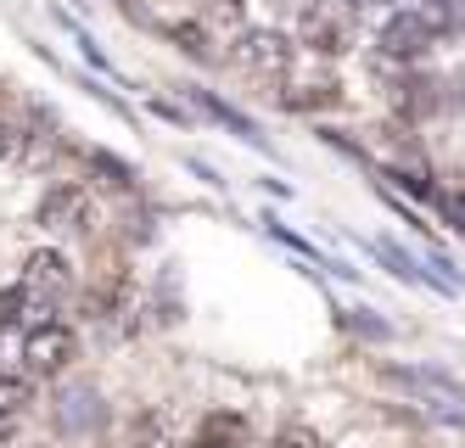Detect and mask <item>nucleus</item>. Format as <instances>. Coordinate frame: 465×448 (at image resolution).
Masks as SVG:
<instances>
[{
    "instance_id": "f257e3e1",
    "label": "nucleus",
    "mask_w": 465,
    "mask_h": 448,
    "mask_svg": "<svg viewBox=\"0 0 465 448\" xmlns=\"http://www.w3.org/2000/svg\"><path fill=\"white\" fill-rule=\"evenodd\" d=\"M17 286L28 292V314H51V308L74 292V264L45 247V253H35V258L23 264V281Z\"/></svg>"
},
{
    "instance_id": "f03ea898",
    "label": "nucleus",
    "mask_w": 465,
    "mask_h": 448,
    "mask_svg": "<svg viewBox=\"0 0 465 448\" xmlns=\"http://www.w3.org/2000/svg\"><path fill=\"white\" fill-rule=\"evenodd\" d=\"M74 331L62 325V320H45V325H35L23 336V364H28V375H62L74 364Z\"/></svg>"
},
{
    "instance_id": "7ed1b4c3",
    "label": "nucleus",
    "mask_w": 465,
    "mask_h": 448,
    "mask_svg": "<svg viewBox=\"0 0 465 448\" xmlns=\"http://www.w3.org/2000/svg\"><path fill=\"white\" fill-rule=\"evenodd\" d=\"M230 56H236L247 74H258V79H281L286 67H292V40L275 34V28H247Z\"/></svg>"
},
{
    "instance_id": "20e7f679",
    "label": "nucleus",
    "mask_w": 465,
    "mask_h": 448,
    "mask_svg": "<svg viewBox=\"0 0 465 448\" xmlns=\"http://www.w3.org/2000/svg\"><path fill=\"white\" fill-rule=\"evenodd\" d=\"M431 40H438V34L420 23V12H392V17L381 23V40H376V45H381L387 62H415V56L431 51Z\"/></svg>"
},
{
    "instance_id": "39448f33",
    "label": "nucleus",
    "mask_w": 465,
    "mask_h": 448,
    "mask_svg": "<svg viewBox=\"0 0 465 448\" xmlns=\"http://www.w3.org/2000/svg\"><path fill=\"white\" fill-rule=\"evenodd\" d=\"M303 40H309V51H320V56H342V51L353 45V17L314 0V6L303 12Z\"/></svg>"
},
{
    "instance_id": "423d86ee",
    "label": "nucleus",
    "mask_w": 465,
    "mask_h": 448,
    "mask_svg": "<svg viewBox=\"0 0 465 448\" xmlns=\"http://www.w3.org/2000/svg\"><path fill=\"white\" fill-rule=\"evenodd\" d=\"M35 219H40V230H84V219H90V196H84V185H51L45 196H40V208H35Z\"/></svg>"
},
{
    "instance_id": "0eeeda50",
    "label": "nucleus",
    "mask_w": 465,
    "mask_h": 448,
    "mask_svg": "<svg viewBox=\"0 0 465 448\" xmlns=\"http://www.w3.org/2000/svg\"><path fill=\"white\" fill-rule=\"evenodd\" d=\"M247 421L236 415V409H208L203 421H196V437L191 448H247Z\"/></svg>"
},
{
    "instance_id": "6e6552de",
    "label": "nucleus",
    "mask_w": 465,
    "mask_h": 448,
    "mask_svg": "<svg viewBox=\"0 0 465 448\" xmlns=\"http://www.w3.org/2000/svg\"><path fill=\"white\" fill-rule=\"evenodd\" d=\"M102 393L95 387H68L62 393V403H56V421L68 426V432H90V426H102Z\"/></svg>"
},
{
    "instance_id": "1a4fd4ad",
    "label": "nucleus",
    "mask_w": 465,
    "mask_h": 448,
    "mask_svg": "<svg viewBox=\"0 0 465 448\" xmlns=\"http://www.w3.org/2000/svg\"><path fill=\"white\" fill-rule=\"evenodd\" d=\"M185 90L196 95V107H203L208 118H219V124H230V129H236V134H242V141H247V146H263V134H258V124H252V118H242L236 107H230V101H219V95H213V90H203V85H185Z\"/></svg>"
},
{
    "instance_id": "9d476101",
    "label": "nucleus",
    "mask_w": 465,
    "mask_h": 448,
    "mask_svg": "<svg viewBox=\"0 0 465 448\" xmlns=\"http://www.w3.org/2000/svg\"><path fill=\"white\" fill-rule=\"evenodd\" d=\"M337 101H342L337 79H309V85L281 90V107H292V113H320V107H337Z\"/></svg>"
},
{
    "instance_id": "9b49d317",
    "label": "nucleus",
    "mask_w": 465,
    "mask_h": 448,
    "mask_svg": "<svg viewBox=\"0 0 465 448\" xmlns=\"http://www.w3.org/2000/svg\"><path fill=\"white\" fill-rule=\"evenodd\" d=\"M438 90H443L438 79H410V85L392 90V107L404 113V118H426V113H438V101H443Z\"/></svg>"
},
{
    "instance_id": "f8f14e48",
    "label": "nucleus",
    "mask_w": 465,
    "mask_h": 448,
    "mask_svg": "<svg viewBox=\"0 0 465 448\" xmlns=\"http://www.w3.org/2000/svg\"><path fill=\"white\" fill-rule=\"evenodd\" d=\"M415 12L431 34H465V0H426Z\"/></svg>"
},
{
    "instance_id": "ddd939ff",
    "label": "nucleus",
    "mask_w": 465,
    "mask_h": 448,
    "mask_svg": "<svg viewBox=\"0 0 465 448\" xmlns=\"http://www.w3.org/2000/svg\"><path fill=\"white\" fill-rule=\"evenodd\" d=\"M84 163L95 168V174H102V185H107V191H129V185H135V168L118 163V157H113V152H102V146H90V152H84Z\"/></svg>"
},
{
    "instance_id": "4468645a",
    "label": "nucleus",
    "mask_w": 465,
    "mask_h": 448,
    "mask_svg": "<svg viewBox=\"0 0 465 448\" xmlns=\"http://www.w3.org/2000/svg\"><path fill=\"white\" fill-rule=\"evenodd\" d=\"M163 34H169V40H174L185 56H196V62H213V45H208V34L196 28V23H169Z\"/></svg>"
},
{
    "instance_id": "2eb2a0df",
    "label": "nucleus",
    "mask_w": 465,
    "mask_h": 448,
    "mask_svg": "<svg viewBox=\"0 0 465 448\" xmlns=\"http://www.w3.org/2000/svg\"><path fill=\"white\" fill-rule=\"evenodd\" d=\"M28 320V292L23 286H0V331H17Z\"/></svg>"
},
{
    "instance_id": "dca6fc26",
    "label": "nucleus",
    "mask_w": 465,
    "mask_h": 448,
    "mask_svg": "<svg viewBox=\"0 0 465 448\" xmlns=\"http://www.w3.org/2000/svg\"><path fill=\"white\" fill-rule=\"evenodd\" d=\"M23 403H28V382H0V415L12 421Z\"/></svg>"
},
{
    "instance_id": "f3484780",
    "label": "nucleus",
    "mask_w": 465,
    "mask_h": 448,
    "mask_svg": "<svg viewBox=\"0 0 465 448\" xmlns=\"http://www.w3.org/2000/svg\"><path fill=\"white\" fill-rule=\"evenodd\" d=\"M438 208H443V219L465 235V191H449V196H438Z\"/></svg>"
},
{
    "instance_id": "a211bd4d",
    "label": "nucleus",
    "mask_w": 465,
    "mask_h": 448,
    "mask_svg": "<svg viewBox=\"0 0 465 448\" xmlns=\"http://www.w3.org/2000/svg\"><path fill=\"white\" fill-rule=\"evenodd\" d=\"M275 448H325V443H320L309 426H286V432L275 437Z\"/></svg>"
},
{
    "instance_id": "6ab92c4d",
    "label": "nucleus",
    "mask_w": 465,
    "mask_h": 448,
    "mask_svg": "<svg viewBox=\"0 0 465 448\" xmlns=\"http://www.w3.org/2000/svg\"><path fill=\"white\" fill-rule=\"evenodd\" d=\"M348 325H353L359 336H371V342H387V336H392V325H381V320H371V314H348Z\"/></svg>"
},
{
    "instance_id": "aec40b11",
    "label": "nucleus",
    "mask_w": 465,
    "mask_h": 448,
    "mask_svg": "<svg viewBox=\"0 0 465 448\" xmlns=\"http://www.w3.org/2000/svg\"><path fill=\"white\" fill-rule=\"evenodd\" d=\"M208 17H224V23H242V0H196Z\"/></svg>"
},
{
    "instance_id": "412c9836",
    "label": "nucleus",
    "mask_w": 465,
    "mask_h": 448,
    "mask_svg": "<svg viewBox=\"0 0 465 448\" xmlns=\"http://www.w3.org/2000/svg\"><path fill=\"white\" fill-rule=\"evenodd\" d=\"M0 157H12V129L0 124Z\"/></svg>"
},
{
    "instance_id": "4be33fe9",
    "label": "nucleus",
    "mask_w": 465,
    "mask_h": 448,
    "mask_svg": "<svg viewBox=\"0 0 465 448\" xmlns=\"http://www.w3.org/2000/svg\"><path fill=\"white\" fill-rule=\"evenodd\" d=\"M359 6H404V0H359Z\"/></svg>"
},
{
    "instance_id": "5701e85b",
    "label": "nucleus",
    "mask_w": 465,
    "mask_h": 448,
    "mask_svg": "<svg viewBox=\"0 0 465 448\" xmlns=\"http://www.w3.org/2000/svg\"><path fill=\"white\" fill-rule=\"evenodd\" d=\"M460 90H465V67H460Z\"/></svg>"
},
{
    "instance_id": "b1692460",
    "label": "nucleus",
    "mask_w": 465,
    "mask_h": 448,
    "mask_svg": "<svg viewBox=\"0 0 465 448\" xmlns=\"http://www.w3.org/2000/svg\"><path fill=\"white\" fill-rule=\"evenodd\" d=\"M275 6H286V0H275Z\"/></svg>"
}]
</instances>
